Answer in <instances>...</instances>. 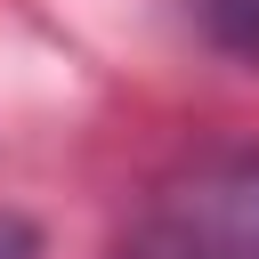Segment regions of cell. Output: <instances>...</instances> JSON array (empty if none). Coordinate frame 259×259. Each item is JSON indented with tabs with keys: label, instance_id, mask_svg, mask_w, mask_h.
<instances>
[{
	"label": "cell",
	"instance_id": "1",
	"mask_svg": "<svg viewBox=\"0 0 259 259\" xmlns=\"http://www.w3.org/2000/svg\"><path fill=\"white\" fill-rule=\"evenodd\" d=\"M121 259H259V154H202L146 194Z\"/></svg>",
	"mask_w": 259,
	"mask_h": 259
},
{
	"label": "cell",
	"instance_id": "2",
	"mask_svg": "<svg viewBox=\"0 0 259 259\" xmlns=\"http://www.w3.org/2000/svg\"><path fill=\"white\" fill-rule=\"evenodd\" d=\"M194 24H202L227 57H251V65H259V0H194Z\"/></svg>",
	"mask_w": 259,
	"mask_h": 259
},
{
	"label": "cell",
	"instance_id": "3",
	"mask_svg": "<svg viewBox=\"0 0 259 259\" xmlns=\"http://www.w3.org/2000/svg\"><path fill=\"white\" fill-rule=\"evenodd\" d=\"M0 259H40V235H32V219L0 210Z\"/></svg>",
	"mask_w": 259,
	"mask_h": 259
}]
</instances>
